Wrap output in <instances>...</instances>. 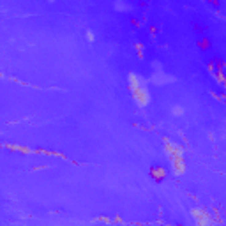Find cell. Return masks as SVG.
<instances>
[{"label":"cell","mask_w":226,"mask_h":226,"mask_svg":"<svg viewBox=\"0 0 226 226\" xmlns=\"http://www.w3.org/2000/svg\"><path fill=\"white\" fill-rule=\"evenodd\" d=\"M127 88L131 92L134 103L138 104V108H147L150 104L152 95H150V90H148V85L145 81V78H141L136 72H129V76H127Z\"/></svg>","instance_id":"1"},{"label":"cell","mask_w":226,"mask_h":226,"mask_svg":"<svg viewBox=\"0 0 226 226\" xmlns=\"http://www.w3.org/2000/svg\"><path fill=\"white\" fill-rule=\"evenodd\" d=\"M170 161V170H171V173L175 177H180L185 173V159H184V155H177L173 159H168Z\"/></svg>","instance_id":"2"},{"label":"cell","mask_w":226,"mask_h":226,"mask_svg":"<svg viewBox=\"0 0 226 226\" xmlns=\"http://www.w3.org/2000/svg\"><path fill=\"white\" fill-rule=\"evenodd\" d=\"M191 216H193V219L196 221L198 226H212L210 214L205 212L203 208H193V210H191Z\"/></svg>","instance_id":"3"},{"label":"cell","mask_w":226,"mask_h":226,"mask_svg":"<svg viewBox=\"0 0 226 226\" xmlns=\"http://www.w3.org/2000/svg\"><path fill=\"white\" fill-rule=\"evenodd\" d=\"M168 177V170L162 168V166H152L150 168V178L155 182H162L164 178Z\"/></svg>","instance_id":"4"},{"label":"cell","mask_w":226,"mask_h":226,"mask_svg":"<svg viewBox=\"0 0 226 226\" xmlns=\"http://www.w3.org/2000/svg\"><path fill=\"white\" fill-rule=\"evenodd\" d=\"M171 113H173V117H182L184 113H185V110H184V106L175 104L173 108H171Z\"/></svg>","instance_id":"5"},{"label":"cell","mask_w":226,"mask_h":226,"mask_svg":"<svg viewBox=\"0 0 226 226\" xmlns=\"http://www.w3.org/2000/svg\"><path fill=\"white\" fill-rule=\"evenodd\" d=\"M198 48H200V49H208V48H210V41L203 37L201 41H198Z\"/></svg>","instance_id":"6"},{"label":"cell","mask_w":226,"mask_h":226,"mask_svg":"<svg viewBox=\"0 0 226 226\" xmlns=\"http://www.w3.org/2000/svg\"><path fill=\"white\" fill-rule=\"evenodd\" d=\"M85 35H87V39H88L90 42H94V39H95V37H94V32H92V30H87V32H85Z\"/></svg>","instance_id":"7"},{"label":"cell","mask_w":226,"mask_h":226,"mask_svg":"<svg viewBox=\"0 0 226 226\" xmlns=\"http://www.w3.org/2000/svg\"><path fill=\"white\" fill-rule=\"evenodd\" d=\"M177 226H182V224H177Z\"/></svg>","instance_id":"8"}]
</instances>
